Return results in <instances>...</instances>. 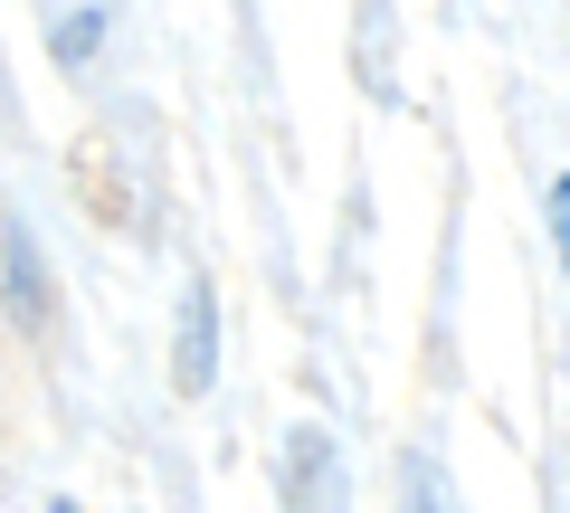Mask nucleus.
<instances>
[{"mask_svg": "<svg viewBox=\"0 0 570 513\" xmlns=\"http://www.w3.org/2000/svg\"><path fill=\"white\" fill-rule=\"evenodd\" d=\"M0 257H10V305H20V324H48V267H39V247H29L20 219H0Z\"/></svg>", "mask_w": 570, "mask_h": 513, "instance_id": "obj_1", "label": "nucleus"}, {"mask_svg": "<svg viewBox=\"0 0 570 513\" xmlns=\"http://www.w3.org/2000/svg\"><path fill=\"white\" fill-rule=\"evenodd\" d=\"M219 314H209V286H190V305H181V391H209V371H219Z\"/></svg>", "mask_w": 570, "mask_h": 513, "instance_id": "obj_2", "label": "nucleus"}, {"mask_svg": "<svg viewBox=\"0 0 570 513\" xmlns=\"http://www.w3.org/2000/svg\"><path fill=\"white\" fill-rule=\"evenodd\" d=\"M96 29H105V20H96V10H86V20H67V29H58V58H67V67H77V58H86V48H96Z\"/></svg>", "mask_w": 570, "mask_h": 513, "instance_id": "obj_3", "label": "nucleus"}, {"mask_svg": "<svg viewBox=\"0 0 570 513\" xmlns=\"http://www.w3.org/2000/svg\"><path fill=\"white\" fill-rule=\"evenodd\" d=\"M551 238H561V267H570V171L551 181Z\"/></svg>", "mask_w": 570, "mask_h": 513, "instance_id": "obj_4", "label": "nucleus"}]
</instances>
